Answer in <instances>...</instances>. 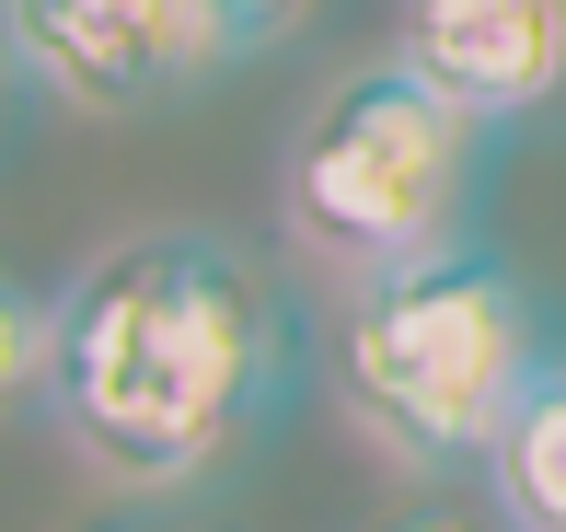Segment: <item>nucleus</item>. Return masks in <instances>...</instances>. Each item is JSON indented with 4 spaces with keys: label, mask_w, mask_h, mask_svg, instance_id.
Wrapping results in <instances>:
<instances>
[{
    "label": "nucleus",
    "mask_w": 566,
    "mask_h": 532,
    "mask_svg": "<svg viewBox=\"0 0 566 532\" xmlns=\"http://www.w3.org/2000/svg\"><path fill=\"white\" fill-rule=\"evenodd\" d=\"M290 371V301L231 232H127L59 290L46 417L93 474L174 498L243 463Z\"/></svg>",
    "instance_id": "obj_1"
},
{
    "label": "nucleus",
    "mask_w": 566,
    "mask_h": 532,
    "mask_svg": "<svg viewBox=\"0 0 566 532\" xmlns=\"http://www.w3.org/2000/svg\"><path fill=\"white\" fill-rule=\"evenodd\" d=\"M555 359V324L532 301V278L485 243H440L417 267L336 278V371L347 417L394 451L405 474H485L509 405L532 394V371Z\"/></svg>",
    "instance_id": "obj_2"
},
{
    "label": "nucleus",
    "mask_w": 566,
    "mask_h": 532,
    "mask_svg": "<svg viewBox=\"0 0 566 532\" xmlns=\"http://www.w3.org/2000/svg\"><path fill=\"white\" fill-rule=\"evenodd\" d=\"M485 116H462L417 59H370L336 70L313 93L290 139V186H277V220L324 278H370V267H417L462 243V197H474L485 163Z\"/></svg>",
    "instance_id": "obj_3"
},
{
    "label": "nucleus",
    "mask_w": 566,
    "mask_h": 532,
    "mask_svg": "<svg viewBox=\"0 0 566 532\" xmlns=\"http://www.w3.org/2000/svg\"><path fill=\"white\" fill-rule=\"evenodd\" d=\"M0 35L70 116H163L254 59L231 0H0Z\"/></svg>",
    "instance_id": "obj_4"
},
{
    "label": "nucleus",
    "mask_w": 566,
    "mask_h": 532,
    "mask_svg": "<svg viewBox=\"0 0 566 532\" xmlns=\"http://www.w3.org/2000/svg\"><path fill=\"white\" fill-rule=\"evenodd\" d=\"M394 46L485 128H521L566 93V0H405Z\"/></svg>",
    "instance_id": "obj_5"
},
{
    "label": "nucleus",
    "mask_w": 566,
    "mask_h": 532,
    "mask_svg": "<svg viewBox=\"0 0 566 532\" xmlns=\"http://www.w3.org/2000/svg\"><path fill=\"white\" fill-rule=\"evenodd\" d=\"M485 498L509 532H566V347L532 371V394L509 405L497 451H485Z\"/></svg>",
    "instance_id": "obj_6"
},
{
    "label": "nucleus",
    "mask_w": 566,
    "mask_h": 532,
    "mask_svg": "<svg viewBox=\"0 0 566 532\" xmlns=\"http://www.w3.org/2000/svg\"><path fill=\"white\" fill-rule=\"evenodd\" d=\"M46 359H59V290H23L0 267V417L46 405Z\"/></svg>",
    "instance_id": "obj_7"
},
{
    "label": "nucleus",
    "mask_w": 566,
    "mask_h": 532,
    "mask_svg": "<svg viewBox=\"0 0 566 532\" xmlns=\"http://www.w3.org/2000/svg\"><path fill=\"white\" fill-rule=\"evenodd\" d=\"M301 12H313V0H231V23H243L254 46H277V35H290V23H301Z\"/></svg>",
    "instance_id": "obj_8"
},
{
    "label": "nucleus",
    "mask_w": 566,
    "mask_h": 532,
    "mask_svg": "<svg viewBox=\"0 0 566 532\" xmlns=\"http://www.w3.org/2000/svg\"><path fill=\"white\" fill-rule=\"evenodd\" d=\"M381 532H462V521H440V510H428V521H381Z\"/></svg>",
    "instance_id": "obj_9"
},
{
    "label": "nucleus",
    "mask_w": 566,
    "mask_h": 532,
    "mask_svg": "<svg viewBox=\"0 0 566 532\" xmlns=\"http://www.w3.org/2000/svg\"><path fill=\"white\" fill-rule=\"evenodd\" d=\"M12 70H23V59H12V35H0V82H12Z\"/></svg>",
    "instance_id": "obj_10"
},
{
    "label": "nucleus",
    "mask_w": 566,
    "mask_h": 532,
    "mask_svg": "<svg viewBox=\"0 0 566 532\" xmlns=\"http://www.w3.org/2000/svg\"><path fill=\"white\" fill-rule=\"evenodd\" d=\"M93 532H150V521H93Z\"/></svg>",
    "instance_id": "obj_11"
}]
</instances>
